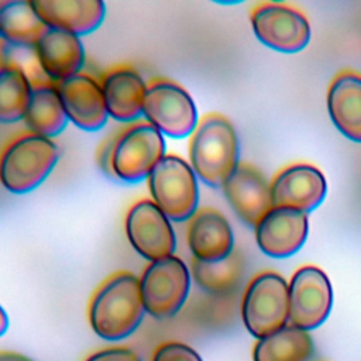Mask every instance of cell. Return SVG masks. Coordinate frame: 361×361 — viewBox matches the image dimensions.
Here are the masks:
<instances>
[{"mask_svg": "<svg viewBox=\"0 0 361 361\" xmlns=\"http://www.w3.org/2000/svg\"><path fill=\"white\" fill-rule=\"evenodd\" d=\"M126 234L131 247L149 262L171 257L176 250L171 220L148 199L134 203L128 210Z\"/></svg>", "mask_w": 361, "mask_h": 361, "instance_id": "cell-11", "label": "cell"}, {"mask_svg": "<svg viewBox=\"0 0 361 361\" xmlns=\"http://www.w3.org/2000/svg\"><path fill=\"white\" fill-rule=\"evenodd\" d=\"M55 86L69 121L85 131H97L104 127L109 113L102 85L93 78L79 73Z\"/></svg>", "mask_w": 361, "mask_h": 361, "instance_id": "cell-15", "label": "cell"}, {"mask_svg": "<svg viewBox=\"0 0 361 361\" xmlns=\"http://www.w3.org/2000/svg\"><path fill=\"white\" fill-rule=\"evenodd\" d=\"M109 117L131 123L142 116L147 85L133 68H116L102 80Z\"/></svg>", "mask_w": 361, "mask_h": 361, "instance_id": "cell-19", "label": "cell"}, {"mask_svg": "<svg viewBox=\"0 0 361 361\" xmlns=\"http://www.w3.org/2000/svg\"><path fill=\"white\" fill-rule=\"evenodd\" d=\"M152 202L171 221L189 220L197 210L199 186L192 166L178 155H165L148 176Z\"/></svg>", "mask_w": 361, "mask_h": 361, "instance_id": "cell-5", "label": "cell"}, {"mask_svg": "<svg viewBox=\"0 0 361 361\" xmlns=\"http://www.w3.org/2000/svg\"><path fill=\"white\" fill-rule=\"evenodd\" d=\"M243 269V258L234 250L221 261L204 262L193 258L190 264L195 282L212 295H226L234 290L241 281Z\"/></svg>", "mask_w": 361, "mask_h": 361, "instance_id": "cell-24", "label": "cell"}, {"mask_svg": "<svg viewBox=\"0 0 361 361\" xmlns=\"http://www.w3.org/2000/svg\"><path fill=\"white\" fill-rule=\"evenodd\" d=\"M152 361H203L190 345L179 341H168L157 347Z\"/></svg>", "mask_w": 361, "mask_h": 361, "instance_id": "cell-26", "label": "cell"}, {"mask_svg": "<svg viewBox=\"0 0 361 361\" xmlns=\"http://www.w3.org/2000/svg\"><path fill=\"white\" fill-rule=\"evenodd\" d=\"M85 361H141V358L131 348L110 347L93 353Z\"/></svg>", "mask_w": 361, "mask_h": 361, "instance_id": "cell-27", "label": "cell"}, {"mask_svg": "<svg viewBox=\"0 0 361 361\" xmlns=\"http://www.w3.org/2000/svg\"><path fill=\"white\" fill-rule=\"evenodd\" d=\"M0 361H34L27 355L14 351H0Z\"/></svg>", "mask_w": 361, "mask_h": 361, "instance_id": "cell-29", "label": "cell"}, {"mask_svg": "<svg viewBox=\"0 0 361 361\" xmlns=\"http://www.w3.org/2000/svg\"><path fill=\"white\" fill-rule=\"evenodd\" d=\"M221 188L231 209L251 227H255L274 207L271 183L251 164L238 162Z\"/></svg>", "mask_w": 361, "mask_h": 361, "instance_id": "cell-12", "label": "cell"}, {"mask_svg": "<svg viewBox=\"0 0 361 361\" xmlns=\"http://www.w3.org/2000/svg\"><path fill=\"white\" fill-rule=\"evenodd\" d=\"M333 290L327 275L317 267L299 268L289 282V323L300 330L319 327L329 316Z\"/></svg>", "mask_w": 361, "mask_h": 361, "instance_id": "cell-10", "label": "cell"}, {"mask_svg": "<svg viewBox=\"0 0 361 361\" xmlns=\"http://www.w3.org/2000/svg\"><path fill=\"white\" fill-rule=\"evenodd\" d=\"M186 238L195 259L221 261L233 252L234 237L228 220L216 209L203 207L189 219Z\"/></svg>", "mask_w": 361, "mask_h": 361, "instance_id": "cell-17", "label": "cell"}, {"mask_svg": "<svg viewBox=\"0 0 361 361\" xmlns=\"http://www.w3.org/2000/svg\"><path fill=\"white\" fill-rule=\"evenodd\" d=\"M241 317L245 329L257 338H264L289 322V283L276 272H262L248 285Z\"/></svg>", "mask_w": 361, "mask_h": 361, "instance_id": "cell-6", "label": "cell"}, {"mask_svg": "<svg viewBox=\"0 0 361 361\" xmlns=\"http://www.w3.org/2000/svg\"><path fill=\"white\" fill-rule=\"evenodd\" d=\"M189 165L206 185L219 188L238 164V141L233 124L221 114L204 116L192 133Z\"/></svg>", "mask_w": 361, "mask_h": 361, "instance_id": "cell-2", "label": "cell"}, {"mask_svg": "<svg viewBox=\"0 0 361 361\" xmlns=\"http://www.w3.org/2000/svg\"><path fill=\"white\" fill-rule=\"evenodd\" d=\"M307 228L306 213L272 207L255 226V238L264 254L272 258H286L305 244Z\"/></svg>", "mask_w": 361, "mask_h": 361, "instance_id": "cell-14", "label": "cell"}, {"mask_svg": "<svg viewBox=\"0 0 361 361\" xmlns=\"http://www.w3.org/2000/svg\"><path fill=\"white\" fill-rule=\"evenodd\" d=\"M327 109L337 130L347 138L361 142V75L340 72L327 90Z\"/></svg>", "mask_w": 361, "mask_h": 361, "instance_id": "cell-20", "label": "cell"}, {"mask_svg": "<svg viewBox=\"0 0 361 361\" xmlns=\"http://www.w3.org/2000/svg\"><path fill=\"white\" fill-rule=\"evenodd\" d=\"M251 25L264 45L279 52H299L310 39L307 18L288 4L259 3L251 13Z\"/></svg>", "mask_w": 361, "mask_h": 361, "instance_id": "cell-9", "label": "cell"}, {"mask_svg": "<svg viewBox=\"0 0 361 361\" xmlns=\"http://www.w3.org/2000/svg\"><path fill=\"white\" fill-rule=\"evenodd\" d=\"M8 329V316L6 310L0 306V337L7 331Z\"/></svg>", "mask_w": 361, "mask_h": 361, "instance_id": "cell-30", "label": "cell"}, {"mask_svg": "<svg viewBox=\"0 0 361 361\" xmlns=\"http://www.w3.org/2000/svg\"><path fill=\"white\" fill-rule=\"evenodd\" d=\"M41 71L54 82L79 75L85 63L80 37L63 30L47 27L34 47Z\"/></svg>", "mask_w": 361, "mask_h": 361, "instance_id": "cell-16", "label": "cell"}, {"mask_svg": "<svg viewBox=\"0 0 361 361\" xmlns=\"http://www.w3.org/2000/svg\"><path fill=\"white\" fill-rule=\"evenodd\" d=\"M32 85L27 73L17 65L0 72V123L13 124L24 120Z\"/></svg>", "mask_w": 361, "mask_h": 361, "instance_id": "cell-25", "label": "cell"}, {"mask_svg": "<svg viewBox=\"0 0 361 361\" xmlns=\"http://www.w3.org/2000/svg\"><path fill=\"white\" fill-rule=\"evenodd\" d=\"M144 314L140 279L127 271L109 276L89 302L90 327L106 341H118L131 336Z\"/></svg>", "mask_w": 361, "mask_h": 361, "instance_id": "cell-1", "label": "cell"}, {"mask_svg": "<svg viewBox=\"0 0 361 361\" xmlns=\"http://www.w3.org/2000/svg\"><path fill=\"white\" fill-rule=\"evenodd\" d=\"M164 135L147 121H138L114 137L110 155V176L126 183L148 179L165 157Z\"/></svg>", "mask_w": 361, "mask_h": 361, "instance_id": "cell-4", "label": "cell"}, {"mask_svg": "<svg viewBox=\"0 0 361 361\" xmlns=\"http://www.w3.org/2000/svg\"><path fill=\"white\" fill-rule=\"evenodd\" d=\"M312 354L310 334L289 324L259 338L252 350V361H307Z\"/></svg>", "mask_w": 361, "mask_h": 361, "instance_id": "cell-23", "label": "cell"}, {"mask_svg": "<svg viewBox=\"0 0 361 361\" xmlns=\"http://www.w3.org/2000/svg\"><path fill=\"white\" fill-rule=\"evenodd\" d=\"M58 159L59 148L51 138L24 134L0 155V183L14 195L28 193L49 176Z\"/></svg>", "mask_w": 361, "mask_h": 361, "instance_id": "cell-3", "label": "cell"}, {"mask_svg": "<svg viewBox=\"0 0 361 361\" xmlns=\"http://www.w3.org/2000/svg\"><path fill=\"white\" fill-rule=\"evenodd\" d=\"M31 3L47 27L78 37L97 30L106 16V6L100 0H32Z\"/></svg>", "mask_w": 361, "mask_h": 361, "instance_id": "cell-18", "label": "cell"}, {"mask_svg": "<svg viewBox=\"0 0 361 361\" xmlns=\"http://www.w3.org/2000/svg\"><path fill=\"white\" fill-rule=\"evenodd\" d=\"M10 62V45L0 37V72H3Z\"/></svg>", "mask_w": 361, "mask_h": 361, "instance_id": "cell-28", "label": "cell"}, {"mask_svg": "<svg viewBox=\"0 0 361 361\" xmlns=\"http://www.w3.org/2000/svg\"><path fill=\"white\" fill-rule=\"evenodd\" d=\"M45 28L31 1L0 0V37L10 47L34 49Z\"/></svg>", "mask_w": 361, "mask_h": 361, "instance_id": "cell-22", "label": "cell"}, {"mask_svg": "<svg viewBox=\"0 0 361 361\" xmlns=\"http://www.w3.org/2000/svg\"><path fill=\"white\" fill-rule=\"evenodd\" d=\"M140 286L145 313L158 320L169 319L188 299L190 271L180 258L171 255L149 262L140 278Z\"/></svg>", "mask_w": 361, "mask_h": 361, "instance_id": "cell-7", "label": "cell"}, {"mask_svg": "<svg viewBox=\"0 0 361 361\" xmlns=\"http://www.w3.org/2000/svg\"><path fill=\"white\" fill-rule=\"evenodd\" d=\"M142 116L162 135L171 138L192 135L197 126L193 99L182 86L168 79H158L147 86Z\"/></svg>", "mask_w": 361, "mask_h": 361, "instance_id": "cell-8", "label": "cell"}, {"mask_svg": "<svg viewBox=\"0 0 361 361\" xmlns=\"http://www.w3.org/2000/svg\"><path fill=\"white\" fill-rule=\"evenodd\" d=\"M327 193L324 175L313 165L293 164L281 169L271 180L274 207L307 213L316 209Z\"/></svg>", "mask_w": 361, "mask_h": 361, "instance_id": "cell-13", "label": "cell"}, {"mask_svg": "<svg viewBox=\"0 0 361 361\" xmlns=\"http://www.w3.org/2000/svg\"><path fill=\"white\" fill-rule=\"evenodd\" d=\"M68 121L56 86L49 83L32 86L30 103L24 116L27 128L32 134L52 140V137L59 135L65 130Z\"/></svg>", "mask_w": 361, "mask_h": 361, "instance_id": "cell-21", "label": "cell"}]
</instances>
